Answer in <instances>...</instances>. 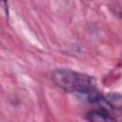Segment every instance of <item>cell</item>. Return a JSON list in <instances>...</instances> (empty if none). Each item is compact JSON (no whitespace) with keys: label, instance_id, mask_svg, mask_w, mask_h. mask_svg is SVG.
Instances as JSON below:
<instances>
[{"label":"cell","instance_id":"cell-1","mask_svg":"<svg viewBox=\"0 0 122 122\" xmlns=\"http://www.w3.org/2000/svg\"><path fill=\"white\" fill-rule=\"evenodd\" d=\"M52 82L68 92L87 94L96 90L94 77L70 69H55L51 71Z\"/></svg>","mask_w":122,"mask_h":122},{"label":"cell","instance_id":"cell-2","mask_svg":"<svg viewBox=\"0 0 122 122\" xmlns=\"http://www.w3.org/2000/svg\"><path fill=\"white\" fill-rule=\"evenodd\" d=\"M85 118L88 121L92 122H108V121H114L115 118L112 116L108 111L99 109V110H93L86 113Z\"/></svg>","mask_w":122,"mask_h":122},{"label":"cell","instance_id":"cell-3","mask_svg":"<svg viewBox=\"0 0 122 122\" xmlns=\"http://www.w3.org/2000/svg\"><path fill=\"white\" fill-rule=\"evenodd\" d=\"M0 5H1V8L7 17V19L9 18V3H8V0H0Z\"/></svg>","mask_w":122,"mask_h":122},{"label":"cell","instance_id":"cell-4","mask_svg":"<svg viewBox=\"0 0 122 122\" xmlns=\"http://www.w3.org/2000/svg\"><path fill=\"white\" fill-rule=\"evenodd\" d=\"M88 1H92V0H88Z\"/></svg>","mask_w":122,"mask_h":122}]
</instances>
